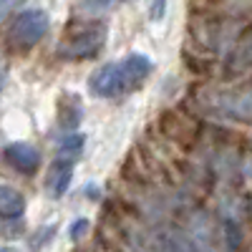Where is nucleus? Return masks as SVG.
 Returning <instances> with one entry per match:
<instances>
[{
	"instance_id": "2eb2a0df",
	"label": "nucleus",
	"mask_w": 252,
	"mask_h": 252,
	"mask_svg": "<svg viewBox=\"0 0 252 252\" xmlns=\"http://www.w3.org/2000/svg\"><path fill=\"white\" fill-rule=\"evenodd\" d=\"M3 252H18V250H13V247H3Z\"/></svg>"
},
{
	"instance_id": "39448f33",
	"label": "nucleus",
	"mask_w": 252,
	"mask_h": 252,
	"mask_svg": "<svg viewBox=\"0 0 252 252\" xmlns=\"http://www.w3.org/2000/svg\"><path fill=\"white\" fill-rule=\"evenodd\" d=\"M121 81H124V94L126 91H134L136 86L146 81V76L152 73V61L146 58L144 53H131L126 56L121 63Z\"/></svg>"
},
{
	"instance_id": "ddd939ff",
	"label": "nucleus",
	"mask_w": 252,
	"mask_h": 252,
	"mask_svg": "<svg viewBox=\"0 0 252 252\" xmlns=\"http://www.w3.org/2000/svg\"><path fill=\"white\" fill-rule=\"evenodd\" d=\"M164 13H166V0H154L152 3V20H161L164 18Z\"/></svg>"
},
{
	"instance_id": "9d476101",
	"label": "nucleus",
	"mask_w": 252,
	"mask_h": 252,
	"mask_svg": "<svg viewBox=\"0 0 252 252\" xmlns=\"http://www.w3.org/2000/svg\"><path fill=\"white\" fill-rule=\"evenodd\" d=\"M83 144H86V136H83V134H68V136H61V141H58V154H61V157H66V159L78 157V154H81V149H83Z\"/></svg>"
},
{
	"instance_id": "423d86ee",
	"label": "nucleus",
	"mask_w": 252,
	"mask_h": 252,
	"mask_svg": "<svg viewBox=\"0 0 252 252\" xmlns=\"http://www.w3.org/2000/svg\"><path fill=\"white\" fill-rule=\"evenodd\" d=\"M71 179H73V164L71 159H58L51 164V169H48V177H46V189H48V194L51 197H63L68 192V187H71Z\"/></svg>"
},
{
	"instance_id": "f03ea898",
	"label": "nucleus",
	"mask_w": 252,
	"mask_h": 252,
	"mask_svg": "<svg viewBox=\"0 0 252 252\" xmlns=\"http://www.w3.org/2000/svg\"><path fill=\"white\" fill-rule=\"evenodd\" d=\"M48 28H51V20L46 10H38V8L23 10L10 23V40L18 48H31L48 33Z\"/></svg>"
},
{
	"instance_id": "6e6552de",
	"label": "nucleus",
	"mask_w": 252,
	"mask_h": 252,
	"mask_svg": "<svg viewBox=\"0 0 252 252\" xmlns=\"http://www.w3.org/2000/svg\"><path fill=\"white\" fill-rule=\"evenodd\" d=\"M23 212H26V197L20 194L18 189L5 184L3 189H0V215H3V220L5 222L18 220Z\"/></svg>"
},
{
	"instance_id": "f8f14e48",
	"label": "nucleus",
	"mask_w": 252,
	"mask_h": 252,
	"mask_svg": "<svg viewBox=\"0 0 252 252\" xmlns=\"http://www.w3.org/2000/svg\"><path fill=\"white\" fill-rule=\"evenodd\" d=\"M86 232H89V220L81 217V220H76V222L71 224V232H68V235H71V240H78V237H83Z\"/></svg>"
},
{
	"instance_id": "f257e3e1",
	"label": "nucleus",
	"mask_w": 252,
	"mask_h": 252,
	"mask_svg": "<svg viewBox=\"0 0 252 252\" xmlns=\"http://www.w3.org/2000/svg\"><path fill=\"white\" fill-rule=\"evenodd\" d=\"M103 43H106V28L101 23H81L78 31L66 33L58 53L63 58H91L103 48Z\"/></svg>"
},
{
	"instance_id": "7ed1b4c3",
	"label": "nucleus",
	"mask_w": 252,
	"mask_h": 252,
	"mask_svg": "<svg viewBox=\"0 0 252 252\" xmlns=\"http://www.w3.org/2000/svg\"><path fill=\"white\" fill-rule=\"evenodd\" d=\"M89 89L94 96H116V94H124V81H121V66L119 63H106L101 66L91 78H89Z\"/></svg>"
},
{
	"instance_id": "9b49d317",
	"label": "nucleus",
	"mask_w": 252,
	"mask_h": 252,
	"mask_svg": "<svg viewBox=\"0 0 252 252\" xmlns=\"http://www.w3.org/2000/svg\"><path fill=\"white\" fill-rule=\"evenodd\" d=\"M224 237H227V245H229V247H237L240 240H242L240 227H237L232 220H227V222H224Z\"/></svg>"
},
{
	"instance_id": "20e7f679",
	"label": "nucleus",
	"mask_w": 252,
	"mask_h": 252,
	"mask_svg": "<svg viewBox=\"0 0 252 252\" xmlns=\"http://www.w3.org/2000/svg\"><path fill=\"white\" fill-rule=\"evenodd\" d=\"M5 161L20 174H35L40 166V154L28 141H13L5 146Z\"/></svg>"
},
{
	"instance_id": "4468645a",
	"label": "nucleus",
	"mask_w": 252,
	"mask_h": 252,
	"mask_svg": "<svg viewBox=\"0 0 252 252\" xmlns=\"http://www.w3.org/2000/svg\"><path fill=\"white\" fill-rule=\"evenodd\" d=\"M106 5H109V0H83V3H81V8H94V15L98 10H103Z\"/></svg>"
},
{
	"instance_id": "0eeeda50",
	"label": "nucleus",
	"mask_w": 252,
	"mask_h": 252,
	"mask_svg": "<svg viewBox=\"0 0 252 252\" xmlns=\"http://www.w3.org/2000/svg\"><path fill=\"white\" fill-rule=\"evenodd\" d=\"M83 119V103L76 94H63L58 98V124L63 129H76Z\"/></svg>"
},
{
	"instance_id": "1a4fd4ad",
	"label": "nucleus",
	"mask_w": 252,
	"mask_h": 252,
	"mask_svg": "<svg viewBox=\"0 0 252 252\" xmlns=\"http://www.w3.org/2000/svg\"><path fill=\"white\" fill-rule=\"evenodd\" d=\"M247 68H252V35L245 38L237 46L235 56L229 58V71H247Z\"/></svg>"
}]
</instances>
